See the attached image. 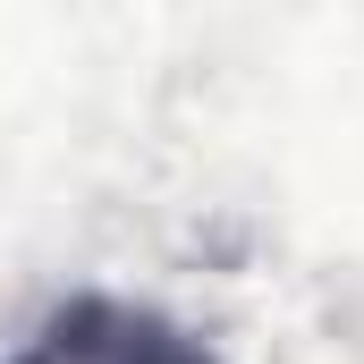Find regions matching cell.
Instances as JSON below:
<instances>
[{
  "label": "cell",
  "mask_w": 364,
  "mask_h": 364,
  "mask_svg": "<svg viewBox=\"0 0 364 364\" xmlns=\"http://www.w3.org/2000/svg\"><path fill=\"white\" fill-rule=\"evenodd\" d=\"M9 364H220L195 331H178L153 305L127 296H68L43 314V331L17 348Z\"/></svg>",
  "instance_id": "1"
}]
</instances>
